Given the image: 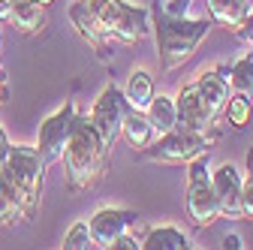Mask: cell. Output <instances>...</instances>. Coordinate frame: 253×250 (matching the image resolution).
I'll return each mask as SVG.
<instances>
[{"instance_id": "1", "label": "cell", "mask_w": 253, "mask_h": 250, "mask_svg": "<svg viewBox=\"0 0 253 250\" xmlns=\"http://www.w3.org/2000/svg\"><path fill=\"white\" fill-rule=\"evenodd\" d=\"M109 145L103 142V136L97 133V127L90 124L87 115H76L70 142L63 148V169H67V184L70 190H90L97 187L106 163H109Z\"/></svg>"}, {"instance_id": "2", "label": "cell", "mask_w": 253, "mask_h": 250, "mask_svg": "<svg viewBox=\"0 0 253 250\" xmlns=\"http://www.w3.org/2000/svg\"><path fill=\"white\" fill-rule=\"evenodd\" d=\"M211 18H190V15H169L163 9H157L151 18V30H154V42H157V54L166 73H175L178 67H184L193 51L199 48V42L208 37L211 30Z\"/></svg>"}, {"instance_id": "3", "label": "cell", "mask_w": 253, "mask_h": 250, "mask_svg": "<svg viewBox=\"0 0 253 250\" xmlns=\"http://www.w3.org/2000/svg\"><path fill=\"white\" fill-rule=\"evenodd\" d=\"M45 166L48 163L40 157L37 145H12L3 169H0L12 181L15 190L21 193L27 220L37 214V205H40V196H42V181H45Z\"/></svg>"}, {"instance_id": "4", "label": "cell", "mask_w": 253, "mask_h": 250, "mask_svg": "<svg viewBox=\"0 0 253 250\" xmlns=\"http://www.w3.org/2000/svg\"><path fill=\"white\" fill-rule=\"evenodd\" d=\"M103 30L121 42H142L151 34V12L126 0H84Z\"/></svg>"}, {"instance_id": "5", "label": "cell", "mask_w": 253, "mask_h": 250, "mask_svg": "<svg viewBox=\"0 0 253 250\" xmlns=\"http://www.w3.org/2000/svg\"><path fill=\"white\" fill-rule=\"evenodd\" d=\"M217 139V133H193V130H169V133H160L154 136V142L148 148H142L139 154L145 160H154V163H169V166H187L193 157L199 154H211V142Z\"/></svg>"}, {"instance_id": "6", "label": "cell", "mask_w": 253, "mask_h": 250, "mask_svg": "<svg viewBox=\"0 0 253 250\" xmlns=\"http://www.w3.org/2000/svg\"><path fill=\"white\" fill-rule=\"evenodd\" d=\"M187 214L196 226H211L220 220V205L211 184L208 154H199L187 163Z\"/></svg>"}, {"instance_id": "7", "label": "cell", "mask_w": 253, "mask_h": 250, "mask_svg": "<svg viewBox=\"0 0 253 250\" xmlns=\"http://www.w3.org/2000/svg\"><path fill=\"white\" fill-rule=\"evenodd\" d=\"M126 109H130V103H126L124 90L118 84H106L100 90V97L93 100V109H90V124L97 127V133L103 136V142L112 148L118 139H121V127H124V115Z\"/></svg>"}, {"instance_id": "8", "label": "cell", "mask_w": 253, "mask_h": 250, "mask_svg": "<svg viewBox=\"0 0 253 250\" xmlns=\"http://www.w3.org/2000/svg\"><path fill=\"white\" fill-rule=\"evenodd\" d=\"M76 106L73 103H63L54 115H48L40 124V139H37V151L45 163H57L63 157V148L70 142L73 133V124H76Z\"/></svg>"}, {"instance_id": "9", "label": "cell", "mask_w": 253, "mask_h": 250, "mask_svg": "<svg viewBox=\"0 0 253 250\" xmlns=\"http://www.w3.org/2000/svg\"><path fill=\"white\" fill-rule=\"evenodd\" d=\"M136 223H139V214L130 211V208H100V211H93V217L87 220V229H90L93 247L112 250L115 238L126 229H133Z\"/></svg>"}, {"instance_id": "10", "label": "cell", "mask_w": 253, "mask_h": 250, "mask_svg": "<svg viewBox=\"0 0 253 250\" xmlns=\"http://www.w3.org/2000/svg\"><path fill=\"white\" fill-rule=\"evenodd\" d=\"M175 112H178V127L181 130H193V133H211L214 130V115L202 103L196 84L190 82L175 93Z\"/></svg>"}, {"instance_id": "11", "label": "cell", "mask_w": 253, "mask_h": 250, "mask_svg": "<svg viewBox=\"0 0 253 250\" xmlns=\"http://www.w3.org/2000/svg\"><path fill=\"white\" fill-rule=\"evenodd\" d=\"M211 184H214V193H217L220 217L241 220V172L235 169V163L217 166L211 172Z\"/></svg>"}, {"instance_id": "12", "label": "cell", "mask_w": 253, "mask_h": 250, "mask_svg": "<svg viewBox=\"0 0 253 250\" xmlns=\"http://www.w3.org/2000/svg\"><path fill=\"white\" fill-rule=\"evenodd\" d=\"M70 21L76 27V34L97 51L103 60H109V34L103 30V24L97 21V15L90 12V6L84 3V0H73V6H70Z\"/></svg>"}, {"instance_id": "13", "label": "cell", "mask_w": 253, "mask_h": 250, "mask_svg": "<svg viewBox=\"0 0 253 250\" xmlns=\"http://www.w3.org/2000/svg\"><path fill=\"white\" fill-rule=\"evenodd\" d=\"M193 84H196V90H199L202 103L211 109V115L220 118V112H223V106H226V100H229V93H232V87H229L223 70H202V73L196 76Z\"/></svg>"}, {"instance_id": "14", "label": "cell", "mask_w": 253, "mask_h": 250, "mask_svg": "<svg viewBox=\"0 0 253 250\" xmlns=\"http://www.w3.org/2000/svg\"><path fill=\"white\" fill-rule=\"evenodd\" d=\"M193 241L190 235L172 223H160V226H151L142 235V250H190Z\"/></svg>"}, {"instance_id": "15", "label": "cell", "mask_w": 253, "mask_h": 250, "mask_svg": "<svg viewBox=\"0 0 253 250\" xmlns=\"http://www.w3.org/2000/svg\"><path fill=\"white\" fill-rule=\"evenodd\" d=\"M48 6H42L40 0H12V18L9 24L18 27L21 34H40L48 24Z\"/></svg>"}, {"instance_id": "16", "label": "cell", "mask_w": 253, "mask_h": 250, "mask_svg": "<svg viewBox=\"0 0 253 250\" xmlns=\"http://www.w3.org/2000/svg\"><path fill=\"white\" fill-rule=\"evenodd\" d=\"M121 136L126 139V145H130L133 151H142V148H148L151 142H154V127H151V121H148V115L142 112V109H126V115H124V127H121Z\"/></svg>"}, {"instance_id": "17", "label": "cell", "mask_w": 253, "mask_h": 250, "mask_svg": "<svg viewBox=\"0 0 253 250\" xmlns=\"http://www.w3.org/2000/svg\"><path fill=\"white\" fill-rule=\"evenodd\" d=\"M250 0H208V15L214 24L238 30L244 24V18L250 15Z\"/></svg>"}, {"instance_id": "18", "label": "cell", "mask_w": 253, "mask_h": 250, "mask_svg": "<svg viewBox=\"0 0 253 250\" xmlns=\"http://www.w3.org/2000/svg\"><path fill=\"white\" fill-rule=\"evenodd\" d=\"M21 220H27L24 199H21V193L12 187V181L0 172V226H15Z\"/></svg>"}, {"instance_id": "19", "label": "cell", "mask_w": 253, "mask_h": 250, "mask_svg": "<svg viewBox=\"0 0 253 250\" xmlns=\"http://www.w3.org/2000/svg\"><path fill=\"white\" fill-rule=\"evenodd\" d=\"M148 121H151V127L154 133L160 136V133H169L178 127V112H175V97H166V93H154L148 109H145Z\"/></svg>"}, {"instance_id": "20", "label": "cell", "mask_w": 253, "mask_h": 250, "mask_svg": "<svg viewBox=\"0 0 253 250\" xmlns=\"http://www.w3.org/2000/svg\"><path fill=\"white\" fill-rule=\"evenodd\" d=\"M154 76L148 73V70H133L130 73V79H126V87H124V97H126V103H130L133 109H148V103H151V97H154Z\"/></svg>"}, {"instance_id": "21", "label": "cell", "mask_w": 253, "mask_h": 250, "mask_svg": "<svg viewBox=\"0 0 253 250\" xmlns=\"http://www.w3.org/2000/svg\"><path fill=\"white\" fill-rule=\"evenodd\" d=\"M223 121L229 124L232 130H247V124L253 121V100L247 97V93H238V90H232L229 93V100H226V106H223Z\"/></svg>"}, {"instance_id": "22", "label": "cell", "mask_w": 253, "mask_h": 250, "mask_svg": "<svg viewBox=\"0 0 253 250\" xmlns=\"http://www.w3.org/2000/svg\"><path fill=\"white\" fill-rule=\"evenodd\" d=\"M223 76H226V82H229V87H232V90L247 93V97H250V87H253V51L241 54L235 64L223 73Z\"/></svg>"}, {"instance_id": "23", "label": "cell", "mask_w": 253, "mask_h": 250, "mask_svg": "<svg viewBox=\"0 0 253 250\" xmlns=\"http://www.w3.org/2000/svg\"><path fill=\"white\" fill-rule=\"evenodd\" d=\"M241 220H253V148H247L241 175Z\"/></svg>"}, {"instance_id": "24", "label": "cell", "mask_w": 253, "mask_h": 250, "mask_svg": "<svg viewBox=\"0 0 253 250\" xmlns=\"http://www.w3.org/2000/svg\"><path fill=\"white\" fill-rule=\"evenodd\" d=\"M87 247H93L90 229H87L84 220H76V223L67 229V235H63V250H87Z\"/></svg>"}, {"instance_id": "25", "label": "cell", "mask_w": 253, "mask_h": 250, "mask_svg": "<svg viewBox=\"0 0 253 250\" xmlns=\"http://www.w3.org/2000/svg\"><path fill=\"white\" fill-rule=\"evenodd\" d=\"M235 34H238V37H241V40H244V42H247L250 48H253V12H250V15L244 18V24H241V27L235 30Z\"/></svg>"}, {"instance_id": "26", "label": "cell", "mask_w": 253, "mask_h": 250, "mask_svg": "<svg viewBox=\"0 0 253 250\" xmlns=\"http://www.w3.org/2000/svg\"><path fill=\"white\" fill-rule=\"evenodd\" d=\"M9 148H12V142H9V136H6V130H3V124H0V169H3V163H6V157H9Z\"/></svg>"}, {"instance_id": "27", "label": "cell", "mask_w": 253, "mask_h": 250, "mask_svg": "<svg viewBox=\"0 0 253 250\" xmlns=\"http://www.w3.org/2000/svg\"><path fill=\"white\" fill-rule=\"evenodd\" d=\"M187 6H190V0H169V3L163 6V12H169V15H187Z\"/></svg>"}, {"instance_id": "28", "label": "cell", "mask_w": 253, "mask_h": 250, "mask_svg": "<svg viewBox=\"0 0 253 250\" xmlns=\"http://www.w3.org/2000/svg\"><path fill=\"white\" fill-rule=\"evenodd\" d=\"M223 250H241L244 247V241H241V235H235V232H229L226 238H223V244H220Z\"/></svg>"}, {"instance_id": "29", "label": "cell", "mask_w": 253, "mask_h": 250, "mask_svg": "<svg viewBox=\"0 0 253 250\" xmlns=\"http://www.w3.org/2000/svg\"><path fill=\"white\" fill-rule=\"evenodd\" d=\"M12 18V0H0V24H9Z\"/></svg>"}, {"instance_id": "30", "label": "cell", "mask_w": 253, "mask_h": 250, "mask_svg": "<svg viewBox=\"0 0 253 250\" xmlns=\"http://www.w3.org/2000/svg\"><path fill=\"white\" fill-rule=\"evenodd\" d=\"M6 103V76H3V67H0V106Z\"/></svg>"}, {"instance_id": "31", "label": "cell", "mask_w": 253, "mask_h": 250, "mask_svg": "<svg viewBox=\"0 0 253 250\" xmlns=\"http://www.w3.org/2000/svg\"><path fill=\"white\" fill-rule=\"evenodd\" d=\"M40 3H42V6H51V3H54V0H40Z\"/></svg>"}, {"instance_id": "32", "label": "cell", "mask_w": 253, "mask_h": 250, "mask_svg": "<svg viewBox=\"0 0 253 250\" xmlns=\"http://www.w3.org/2000/svg\"><path fill=\"white\" fill-rule=\"evenodd\" d=\"M250 100H253V87H250Z\"/></svg>"}, {"instance_id": "33", "label": "cell", "mask_w": 253, "mask_h": 250, "mask_svg": "<svg viewBox=\"0 0 253 250\" xmlns=\"http://www.w3.org/2000/svg\"><path fill=\"white\" fill-rule=\"evenodd\" d=\"M250 3H253V0H250Z\"/></svg>"}]
</instances>
